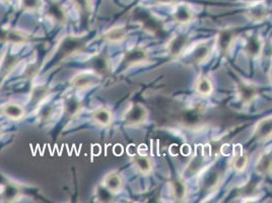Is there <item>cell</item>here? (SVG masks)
Listing matches in <instances>:
<instances>
[{
  "label": "cell",
  "instance_id": "obj_1",
  "mask_svg": "<svg viewBox=\"0 0 272 203\" xmlns=\"http://www.w3.org/2000/svg\"><path fill=\"white\" fill-rule=\"evenodd\" d=\"M148 110L141 104H133L131 108L126 112L124 119L129 126H138L142 124L148 118Z\"/></svg>",
  "mask_w": 272,
  "mask_h": 203
},
{
  "label": "cell",
  "instance_id": "obj_2",
  "mask_svg": "<svg viewBox=\"0 0 272 203\" xmlns=\"http://www.w3.org/2000/svg\"><path fill=\"white\" fill-rule=\"evenodd\" d=\"M190 45V39L184 34H179L173 37L168 45V51L173 57H180L183 55Z\"/></svg>",
  "mask_w": 272,
  "mask_h": 203
},
{
  "label": "cell",
  "instance_id": "obj_3",
  "mask_svg": "<svg viewBox=\"0 0 272 203\" xmlns=\"http://www.w3.org/2000/svg\"><path fill=\"white\" fill-rule=\"evenodd\" d=\"M100 82V76L94 72H81L71 80L72 87L81 91L95 87Z\"/></svg>",
  "mask_w": 272,
  "mask_h": 203
},
{
  "label": "cell",
  "instance_id": "obj_4",
  "mask_svg": "<svg viewBox=\"0 0 272 203\" xmlns=\"http://www.w3.org/2000/svg\"><path fill=\"white\" fill-rule=\"evenodd\" d=\"M264 49V43L262 39L257 35L249 36L245 42L244 50L245 53L251 58L260 57Z\"/></svg>",
  "mask_w": 272,
  "mask_h": 203
},
{
  "label": "cell",
  "instance_id": "obj_5",
  "mask_svg": "<svg viewBox=\"0 0 272 203\" xmlns=\"http://www.w3.org/2000/svg\"><path fill=\"white\" fill-rule=\"evenodd\" d=\"M173 17L175 22L179 25H188L194 18V13L192 8L188 4H178L173 12Z\"/></svg>",
  "mask_w": 272,
  "mask_h": 203
},
{
  "label": "cell",
  "instance_id": "obj_6",
  "mask_svg": "<svg viewBox=\"0 0 272 203\" xmlns=\"http://www.w3.org/2000/svg\"><path fill=\"white\" fill-rule=\"evenodd\" d=\"M237 92L240 100L246 104L252 103L258 96L257 88L254 85L246 82H242L239 84Z\"/></svg>",
  "mask_w": 272,
  "mask_h": 203
},
{
  "label": "cell",
  "instance_id": "obj_7",
  "mask_svg": "<svg viewBox=\"0 0 272 203\" xmlns=\"http://www.w3.org/2000/svg\"><path fill=\"white\" fill-rule=\"evenodd\" d=\"M236 41V33L226 30L222 31L217 38V44H218V49L221 53H228L234 47Z\"/></svg>",
  "mask_w": 272,
  "mask_h": 203
},
{
  "label": "cell",
  "instance_id": "obj_8",
  "mask_svg": "<svg viewBox=\"0 0 272 203\" xmlns=\"http://www.w3.org/2000/svg\"><path fill=\"white\" fill-rule=\"evenodd\" d=\"M255 134L260 140H268L272 137V117L262 119L256 126Z\"/></svg>",
  "mask_w": 272,
  "mask_h": 203
},
{
  "label": "cell",
  "instance_id": "obj_9",
  "mask_svg": "<svg viewBox=\"0 0 272 203\" xmlns=\"http://www.w3.org/2000/svg\"><path fill=\"white\" fill-rule=\"evenodd\" d=\"M123 179L117 173H110L104 178L105 187L112 193H118L123 188Z\"/></svg>",
  "mask_w": 272,
  "mask_h": 203
},
{
  "label": "cell",
  "instance_id": "obj_10",
  "mask_svg": "<svg viewBox=\"0 0 272 203\" xmlns=\"http://www.w3.org/2000/svg\"><path fill=\"white\" fill-rule=\"evenodd\" d=\"M170 185H171V192H172V194L176 200L183 201L186 199L188 189H187V185L184 181H182L180 179H175L171 182Z\"/></svg>",
  "mask_w": 272,
  "mask_h": 203
},
{
  "label": "cell",
  "instance_id": "obj_11",
  "mask_svg": "<svg viewBox=\"0 0 272 203\" xmlns=\"http://www.w3.org/2000/svg\"><path fill=\"white\" fill-rule=\"evenodd\" d=\"M248 15L251 19L256 22H261L268 16V9L261 1L253 3V5L248 10Z\"/></svg>",
  "mask_w": 272,
  "mask_h": 203
},
{
  "label": "cell",
  "instance_id": "obj_12",
  "mask_svg": "<svg viewBox=\"0 0 272 203\" xmlns=\"http://www.w3.org/2000/svg\"><path fill=\"white\" fill-rule=\"evenodd\" d=\"M196 92L202 97H208L214 93L215 87L213 82L207 76H201L198 78L195 85Z\"/></svg>",
  "mask_w": 272,
  "mask_h": 203
},
{
  "label": "cell",
  "instance_id": "obj_13",
  "mask_svg": "<svg viewBox=\"0 0 272 203\" xmlns=\"http://www.w3.org/2000/svg\"><path fill=\"white\" fill-rule=\"evenodd\" d=\"M133 164L142 175H150L153 172V161L149 156L137 155L133 158Z\"/></svg>",
  "mask_w": 272,
  "mask_h": 203
},
{
  "label": "cell",
  "instance_id": "obj_14",
  "mask_svg": "<svg viewBox=\"0 0 272 203\" xmlns=\"http://www.w3.org/2000/svg\"><path fill=\"white\" fill-rule=\"evenodd\" d=\"M212 54V48L206 44H199L192 51V59L196 63L206 62Z\"/></svg>",
  "mask_w": 272,
  "mask_h": 203
},
{
  "label": "cell",
  "instance_id": "obj_15",
  "mask_svg": "<svg viewBox=\"0 0 272 203\" xmlns=\"http://www.w3.org/2000/svg\"><path fill=\"white\" fill-rule=\"evenodd\" d=\"M2 113L8 117L9 119L12 120H19L24 117L25 115V110L23 107H20L17 104H6L3 108H2Z\"/></svg>",
  "mask_w": 272,
  "mask_h": 203
},
{
  "label": "cell",
  "instance_id": "obj_16",
  "mask_svg": "<svg viewBox=\"0 0 272 203\" xmlns=\"http://www.w3.org/2000/svg\"><path fill=\"white\" fill-rule=\"evenodd\" d=\"M256 171L260 175H267L272 171V152L263 153L257 161Z\"/></svg>",
  "mask_w": 272,
  "mask_h": 203
},
{
  "label": "cell",
  "instance_id": "obj_17",
  "mask_svg": "<svg viewBox=\"0 0 272 203\" xmlns=\"http://www.w3.org/2000/svg\"><path fill=\"white\" fill-rule=\"evenodd\" d=\"M182 120L186 125H197L201 120V112L196 108L188 109L183 113Z\"/></svg>",
  "mask_w": 272,
  "mask_h": 203
},
{
  "label": "cell",
  "instance_id": "obj_18",
  "mask_svg": "<svg viewBox=\"0 0 272 203\" xmlns=\"http://www.w3.org/2000/svg\"><path fill=\"white\" fill-rule=\"evenodd\" d=\"M93 118L98 125L108 126L112 122V113L105 108H100L94 112Z\"/></svg>",
  "mask_w": 272,
  "mask_h": 203
},
{
  "label": "cell",
  "instance_id": "obj_19",
  "mask_svg": "<svg viewBox=\"0 0 272 203\" xmlns=\"http://www.w3.org/2000/svg\"><path fill=\"white\" fill-rule=\"evenodd\" d=\"M126 38V31L123 28H113L105 34V39L109 43H120Z\"/></svg>",
  "mask_w": 272,
  "mask_h": 203
},
{
  "label": "cell",
  "instance_id": "obj_20",
  "mask_svg": "<svg viewBox=\"0 0 272 203\" xmlns=\"http://www.w3.org/2000/svg\"><path fill=\"white\" fill-rule=\"evenodd\" d=\"M148 59L147 52L142 49H133L129 51L127 54V62L128 64H139L144 62Z\"/></svg>",
  "mask_w": 272,
  "mask_h": 203
},
{
  "label": "cell",
  "instance_id": "obj_21",
  "mask_svg": "<svg viewBox=\"0 0 272 203\" xmlns=\"http://www.w3.org/2000/svg\"><path fill=\"white\" fill-rule=\"evenodd\" d=\"M248 164H249L248 155L245 153H240L235 157L233 166L237 172H244L247 169Z\"/></svg>",
  "mask_w": 272,
  "mask_h": 203
},
{
  "label": "cell",
  "instance_id": "obj_22",
  "mask_svg": "<svg viewBox=\"0 0 272 203\" xmlns=\"http://www.w3.org/2000/svg\"><path fill=\"white\" fill-rule=\"evenodd\" d=\"M24 5L29 9H35L39 6V0H23Z\"/></svg>",
  "mask_w": 272,
  "mask_h": 203
},
{
  "label": "cell",
  "instance_id": "obj_23",
  "mask_svg": "<svg viewBox=\"0 0 272 203\" xmlns=\"http://www.w3.org/2000/svg\"><path fill=\"white\" fill-rule=\"evenodd\" d=\"M2 133H3V127L0 125V137L2 136Z\"/></svg>",
  "mask_w": 272,
  "mask_h": 203
},
{
  "label": "cell",
  "instance_id": "obj_24",
  "mask_svg": "<svg viewBox=\"0 0 272 203\" xmlns=\"http://www.w3.org/2000/svg\"><path fill=\"white\" fill-rule=\"evenodd\" d=\"M271 79H272V72H271Z\"/></svg>",
  "mask_w": 272,
  "mask_h": 203
}]
</instances>
